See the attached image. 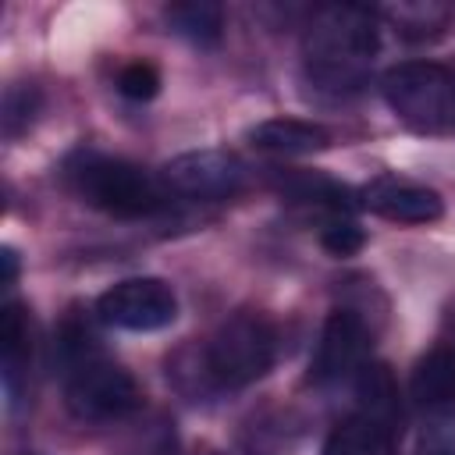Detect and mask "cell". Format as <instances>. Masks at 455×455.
<instances>
[{
	"label": "cell",
	"mask_w": 455,
	"mask_h": 455,
	"mask_svg": "<svg viewBox=\"0 0 455 455\" xmlns=\"http://www.w3.org/2000/svg\"><path fill=\"white\" fill-rule=\"evenodd\" d=\"M277 359V331L263 313H235L220 320L199 345L171 363L174 384L192 398L231 395L270 373Z\"/></svg>",
	"instance_id": "obj_1"
},
{
	"label": "cell",
	"mask_w": 455,
	"mask_h": 455,
	"mask_svg": "<svg viewBox=\"0 0 455 455\" xmlns=\"http://www.w3.org/2000/svg\"><path fill=\"white\" fill-rule=\"evenodd\" d=\"M377 50H380V25L366 7L355 4L323 7L309 21L302 43L309 78L334 92H348L363 85Z\"/></svg>",
	"instance_id": "obj_2"
},
{
	"label": "cell",
	"mask_w": 455,
	"mask_h": 455,
	"mask_svg": "<svg viewBox=\"0 0 455 455\" xmlns=\"http://www.w3.org/2000/svg\"><path fill=\"white\" fill-rule=\"evenodd\" d=\"M64 178L85 206L107 217H117V220L156 217L171 203V192L164 188L160 174H149L146 167L124 156L100 153V149L71 153L64 164Z\"/></svg>",
	"instance_id": "obj_3"
},
{
	"label": "cell",
	"mask_w": 455,
	"mask_h": 455,
	"mask_svg": "<svg viewBox=\"0 0 455 455\" xmlns=\"http://www.w3.org/2000/svg\"><path fill=\"white\" fill-rule=\"evenodd\" d=\"M380 92L395 117L419 135L455 128V68L437 60H405L384 71Z\"/></svg>",
	"instance_id": "obj_4"
},
{
	"label": "cell",
	"mask_w": 455,
	"mask_h": 455,
	"mask_svg": "<svg viewBox=\"0 0 455 455\" xmlns=\"http://www.w3.org/2000/svg\"><path fill=\"white\" fill-rule=\"evenodd\" d=\"M64 405L78 423H121L142 409L135 377L96 348L64 363Z\"/></svg>",
	"instance_id": "obj_5"
},
{
	"label": "cell",
	"mask_w": 455,
	"mask_h": 455,
	"mask_svg": "<svg viewBox=\"0 0 455 455\" xmlns=\"http://www.w3.org/2000/svg\"><path fill=\"white\" fill-rule=\"evenodd\" d=\"M96 313L103 323L117 331H164L178 316V295L160 277H124L114 288H107L96 302Z\"/></svg>",
	"instance_id": "obj_6"
},
{
	"label": "cell",
	"mask_w": 455,
	"mask_h": 455,
	"mask_svg": "<svg viewBox=\"0 0 455 455\" xmlns=\"http://www.w3.org/2000/svg\"><path fill=\"white\" fill-rule=\"evenodd\" d=\"M160 181L171 196L213 203V199H231L245 185V167L238 156L224 149H192L174 156L160 171Z\"/></svg>",
	"instance_id": "obj_7"
},
{
	"label": "cell",
	"mask_w": 455,
	"mask_h": 455,
	"mask_svg": "<svg viewBox=\"0 0 455 455\" xmlns=\"http://www.w3.org/2000/svg\"><path fill=\"white\" fill-rule=\"evenodd\" d=\"M370 355V331L359 313L352 309H334L323 320L313 363H309V380L313 384H341L348 377H359Z\"/></svg>",
	"instance_id": "obj_8"
},
{
	"label": "cell",
	"mask_w": 455,
	"mask_h": 455,
	"mask_svg": "<svg viewBox=\"0 0 455 455\" xmlns=\"http://www.w3.org/2000/svg\"><path fill=\"white\" fill-rule=\"evenodd\" d=\"M363 206L395 224H434L444 213V199L434 188L409 178H391V174L363 188Z\"/></svg>",
	"instance_id": "obj_9"
},
{
	"label": "cell",
	"mask_w": 455,
	"mask_h": 455,
	"mask_svg": "<svg viewBox=\"0 0 455 455\" xmlns=\"http://www.w3.org/2000/svg\"><path fill=\"white\" fill-rule=\"evenodd\" d=\"M252 146L270 153V156H306V153H316L323 146H331V132L323 124H313V121H299V117H270V121H259L252 132H249Z\"/></svg>",
	"instance_id": "obj_10"
},
{
	"label": "cell",
	"mask_w": 455,
	"mask_h": 455,
	"mask_svg": "<svg viewBox=\"0 0 455 455\" xmlns=\"http://www.w3.org/2000/svg\"><path fill=\"white\" fill-rule=\"evenodd\" d=\"M32 359V327L21 302H4L0 309V363H4V391L18 402V387L28 373Z\"/></svg>",
	"instance_id": "obj_11"
},
{
	"label": "cell",
	"mask_w": 455,
	"mask_h": 455,
	"mask_svg": "<svg viewBox=\"0 0 455 455\" xmlns=\"http://www.w3.org/2000/svg\"><path fill=\"white\" fill-rule=\"evenodd\" d=\"M409 395L423 409L455 405V345H437L412 366Z\"/></svg>",
	"instance_id": "obj_12"
},
{
	"label": "cell",
	"mask_w": 455,
	"mask_h": 455,
	"mask_svg": "<svg viewBox=\"0 0 455 455\" xmlns=\"http://www.w3.org/2000/svg\"><path fill=\"white\" fill-rule=\"evenodd\" d=\"M320 455H395V427L355 412L331 430Z\"/></svg>",
	"instance_id": "obj_13"
},
{
	"label": "cell",
	"mask_w": 455,
	"mask_h": 455,
	"mask_svg": "<svg viewBox=\"0 0 455 455\" xmlns=\"http://www.w3.org/2000/svg\"><path fill=\"white\" fill-rule=\"evenodd\" d=\"M167 21L178 36L192 39L196 46H217L224 36V7L210 0H192V4H174L167 7Z\"/></svg>",
	"instance_id": "obj_14"
},
{
	"label": "cell",
	"mask_w": 455,
	"mask_h": 455,
	"mask_svg": "<svg viewBox=\"0 0 455 455\" xmlns=\"http://www.w3.org/2000/svg\"><path fill=\"white\" fill-rule=\"evenodd\" d=\"M320 245L331 252V256H355L363 245H366V235L363 228L348 217V213H334L323 220L320 228Z\"/></svg>",
	"instance_id": "obj_15"
},
{
	"label": "cell",
	"mask_w": 455,
	"mask_h": 455,
	"mask_svg": "<svg viewBox=\"0 0 455 455\" xmlns=\"http://www.w3.org/2000/svg\"><path fill=\"white\" fill-rule=\"evenodd\" d=\"M117 92L128 96V100H135V103L153 100L160 92V71H156V64H149V60H128V64H121V71H117Z\"/></svg>",
	"instance_id": "obj_16"
},
{
	"label": "cell",
	"mask_w": 455,
	"mask_h": 455,
	"mask_svg": "<svg viewBox=\"0 0 455 455\" xmlns=\"http://www.w3.org/2000/svg\"><path fill=\"white\" fill-rule=\"evenodd\" d=\"M416 455H455V412H444L434 423H427Z\"/></svg>",
	"instance_id": "obj_17"
},
{
	"label": "cell",
	"mask_w": 455,
	"mask_h": 455,
	"mask_svg": "<svg viewBox=\"0 0 455 455\" xmlns=\"http://www.w3.org/2000/svg\"><path fill=\"white\" fill-rule=\"evenodd\" d=\"M430 14L437 18V14H448L444 7H398L395 11V18H398V32L402 36H409V39H427V36H434L437 28L434 25H441V21H430Z\"/></svg>",
	"instance_id": "obj_18"
},
{
	"label": "cell",
	"mask_w": 455,
	"mask_h": 455,
	"mask_svg": "<svg viewBox=\"0 0 455 455\" xmlns=\"http://www.w3.org/2000/svg\"><path fill=\"white\" fill-rule=\"evenodd\" d=\"M36 103H39L36 89H11L7 92V100H4V128H7V135H18L21 132L18 121H32Z\"/></svg>",
	"instance_id": "obj_19"
},
{
	"label": "cell",
	"mask_w": 455,
	"mask_h": 455,
	"mask_svg": "<svg viewBox=\"0 0 455 455\" xmlns=\"http://www.w3.org/2000/svg\"><path fill=\"white\" fill-rule=\"evenodd\" d=\"M0 267H4V270H0V284L11 288V284L18 281V252H14L11 245L0 249Z\"/></svg>",
	"instance_id": "obj_20"
},
{
	"label": "cell",
	"mask_w": 455,
	"mask_h": 455,
	"mask_svg": "<svg viewBox=\"0 0 455 455\" xmlns=\"http://www.w3.org/2000/svg\"><path fill=\"white\" fill-rule=\"evenodd\" d=\"M18 455H39V451H18Z\"/></svg>",
	"instance_id": "obj_21"
}]
</instances>
